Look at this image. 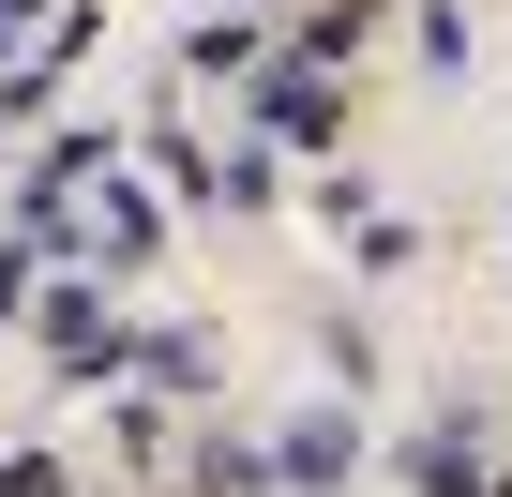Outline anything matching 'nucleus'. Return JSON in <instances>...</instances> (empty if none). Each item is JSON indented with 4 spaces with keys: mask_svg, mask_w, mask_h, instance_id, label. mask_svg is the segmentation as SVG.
I'll return each mask as SVG.
<instances>
[{
    "mask_svg": "<svg viewBox=\"0 0 512 497\" xmlns=\"http://www.w3.org/2000/svg\"><path fill=\"white\" fill-rule=\"evenodd\" d=\"M166 211H181V196L151 181V151H136L121 121H76V136H46V151H31V211H16V226L46 241L61 272L136 287V272L166 257Z\"/></svg>",
    "mask_w": 512,
    "mask_h": 497,
    "instance_id": "nucleus-1",
    "label": "nucleus"
},
{
    "mask_svg": "<svg viewBox=\"0 0 512 497\" xmlns=\"http://www.w3.org/2000/svg\"><path fill=\"white\" fill-rule=\"evenodd\" d=\"M332 136H347L332 61H272V76H256V151H272V166H332Z\"/></svg>",
    "mask_w": 512,
    "mask_h": 497,
    "instance_id": "nucleus-2",
    "label": "nucleus"
},
{
    "mask_svg": "<svg viewBox=\"0 0 512 497\" xmlns=\"http://www.w3.org/2000/svg\"><path fill=\"white\" fill-rule=\"evenodd\" d=\"M347 467H362V437H347L332 407H287V437H272V482H287V497H332Z\"/></svg>",
    "mask_w": 512,
    "mask_h": 497,
    "instance_id": "nucleus-3",
    "label": "nucleus"
},
{
    "mask_svg": "<svg viewBox=\"0 0 512 497\" xmlns=\"http://www.w3.org/2000/svg\"><path fill=\"white\" fill-rule=\"evenodd\" d=\"M211 362H226L211 332H136V362H121V377H136L151 407H211Z\"/></svg>",
    "mask_w": 512,
    "mask_h": 497,
    "instance_id": "nucleus-4",
    "label": "nucleus"
},
{
    "mask_svg": "<svg viewBox=\"0 0 512 497\" xmlns=\"http://www.w3.org/2000/svg\"><path fill=\"white\" fill-rule=\"evenodd\" d=\"M181 76H256V31H241V16H196V31H181Z\"/></svg>",
    "mask_w": 512,
    "mask_h": 497,
    "instance_id": "nucleus-5",
    "label": "nucleus"
},
{
    "mask_svg": "<svg viewBox=\"0 0 512 497\" xmlns=\"http://www.w3.org/2000/svg\"><path fill=\"white\" fill-rule=\"evenodd\" d=\"M422 272V226H392V211H362V287H407Z\"/></svg>",
    "mask_w": 512,
    "mask_h": 497,
    "instance_id": "nucleus-6",
    "label": "nucleus"
},
{
    "mask_svg": "<svg viewBox=\"0 0 512 497\" xmlns=\"http://www.w3.org/2000/svg\"><path fill=\"white\" fill-rule=\"evenodd\" d=\"M407 46H422V76H467V16H452V0H422V31H407Z\"/></svg>",
    "mask_w": 512,
    "mask_h": 497,
    "instance_id": "nucleus-7",
    "label": "nucleus"
},
{
    "mask_svg": "<svg viewBox=\"0 0 512 497\" xmlns=\"http://www.w3.org/2000/svg\"><path fill=\"white\" fill-rule=\"evenodd\" d=\"M0 497H76V482H61V452H16V467H0Z\"/></svg>",
    "mask_w": 512,
    "mask_h": 497,
    "instance_id": "nucleus-8",
    "label": "nucleus"
}]
</instances>
